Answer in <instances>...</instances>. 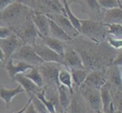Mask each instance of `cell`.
<instances>
[{
    "label": "cell",
    "mask_w": 122,
    "mask_h": 113,
    "mask_svg": "<svg viewBox=\"0 0 122 113\" xmlns=\"http://www.w3.org/2000/svg\"><path fill=\"white\" fill-rule=\"evenodd\" d=\"M65 45L77 52L84 67L89 71L109 67L119 51L112 48L106 41L96 43L81 35L65 43Z\"/></svg>",
    "instance_id": "obj_1"
},
{
    "label": "cell",
    "mask_w": 122,
    "mask_h": 113,
    "mask_svg": "<svg viewBox=\"0 0 122 113\" xmlns=\"http://www.w3.org/2000/svg\"><path fill=\"white\" fill-rule=\"evenodd\" d=\"M33 12L30 8L20 3V1H13L0 11V23L12 30L21 24Z\"/></svg>",
    "instance_id": "obj_2"
},
{
    "label": "cell",
    "mask_w": 122,
    "mask_h": 113,
    "mask_svg": "<svg viewBox=\"0 0 122 113\" xmlns=\"http://www.w3.org/2000/svg\"><path fill=\"white\" fill-rule=\"evenodd\" d=\"M107 27L102 22L94 21L90 19L81 20L80 35L94 42L102 43L106 41Z\"/></svg>",
    "instance_id": "obj_3"
},
{
    "label": "cell",
    "mask_w": 122,
    "mask_h": 113,
    "mask_svg": "<svg viewBox=\"0 0 122 113\" xmlns=\"http://www.w3.org/2000/svg\"><path fill=\"white\" fill-rule=\"evenodd\" d=\"M20 3L29 7L34 12L45 14H55L65 15L64 7L61 1H47V0H19Z\"/></svg>",
    "instance_id": "obj_4"
},
{
    "label": "cell",
    "mask_w": 122,
    "mask_h": 113,
    "mask_svg": "<svg viewBox=\"0 0 122 113\" xmlns=\"http://www.w3.org/2000/svg\"><path fill=\"white\" fill-rule=\"evenodd\" d=\"M31 16L27 18L21 24L11 30L22 41L24 45H28L33 47L36 43L39 37L38 32L32 21Z\"/></svg>",
    "instance_id": "obj_5"
},
{
    "label": "cell",
    "mask_w": 122,
    "mask_h": 113,
    "mask_svg": "<svg viewBox=\"0 0 122 113\" xmlns=\"http://www.w3.org/2000/svg\"><path fill=\"white\" fill-rule=\"evenodd\" d=\"M62 65L56 63H45L43 62L37 66L39 72L43 78L44 86L52 87L58 88L60 84L58 82V72L61 69Z\"/></svg>",
    "instance_id": "obj_6"
},
{
    "label": "cell",
    "mask_w": 122,
    "mask_h": 113,
    "mask_svg": "<svg viewBox=\"0 0 122 113\" xmlns=\"http://www.w3.org/2000/svg\"><path fill=\"white\" fill-rule=\"evenodd\" d=\"M78 90L86 103L87 113H96L102 111V102L99 90L88 87L85 84H82L78 87Z\"/></svg>",
    "instance_id": "obj_7"
},
{
    "label": "cell",
    "mask_w": 122,
    "mask_h": 113,
    "mask_svg": "<svg viewBox=\"0 0 122 113\" xmlns=\"http://www.w3.org/2000/svg\"><path fill=\"white\" fill-rule=\"evenodd\" d=\"M14 60L23 61L33 67H37L43 61L37 55L34 49L30 45H24L19 48L10 57Z\"/></svg>",
    "instance_id": "obj_8"
},
{
    "label": "cell",
    "mask_w": 122,
    "mask_h": 113,
    "mask_svg": "<svg viewBox=\"0 0 122 113\" xmlns=\"http://www.w3.org/2000/svg\"><path fill=\"white\" fill-rule=\"evenodd\" d=\"M33 48L34 49V51L36 53V54L41 58L43 62H45V63H58L60 65L65 66L66 68H68L64 62L63 57L60 56L59 54H58L57 53L53 51L52 50L49 48L47 46L43 45L39 40V39L37 40L35 45L33 46Z\"/></svg>",
    "instance_id": "obj_9"
},
{
    "label": "cell",
    "mask_w": 122,
    "mask_h": 113,
    "mask_svg": "<svg viewBox=\"0 0 122 113\" xmlns=\"http://www.w3.org/2000/svg\"><path fill=\"white\" fill-rule=\"evenodd\" d=\"M82 6L83 11L89 16L90 20L94 21L102 22L105 12L106 10L103 9L99 5L97 0H87V1H75Z\"/></svg>",
    "instance_id": "obj_10"
},
{
    "label": "cell",
    "mask_w": 122,
    "mask_h": 113,
    "mask_svg": "<svg viewBox=\"0 0 122 113\" xmlns=\"http://www.w3.org/2000/svg\"><path fill=\"white\" fill-rule=\"evenodd\" d=\"M24 45V44L22 42V41L13 32L6 39H0V48L2 49L5 55L4 63H5L12 56V54Z\"/></svg>",
    "instance_id": "obj_11"
},
{
    "label": "cell",
    "mask_w": 122,
    "mask_h": 113,
    "mask_svg": "<svg viewBox=\"0 0 122 113\" xmlns=\"http://www.w3.org/2000/svg\"><path fill=\"white\" fill-rule=\"evenodd\" d=\"M107 69L108 68L90 71L83 84L92 88L99 90L107 82Z\"/></svg>",
    "instance_id": "obj_12"
},
{
    "label": "cell",
    "mask_w": 122,
    "mask_h": 113,
    "mask_svg": "<svg viewBox=\"0 0 122 113\" xmlns=\"http://www.w3.org/2000/svg\"><path fill=\"white\" fill-rule=\"evenodd\" d=\"M45 15L49 20H52L58 27H59L71 39H74V38H76L80 35L79 32L72 26V24L71 23L69 20L65 15L55 14H48Z\"/></svg>",
    "instance_id": "obj_13"
},
{
    "label": "cell",
    "mask_w": 122,
    "mask_h": 113,
    "mask_svg": "<svg viewBox=\"0 0 122 113\" xmlns=\"http://www.w3.org/2000/svg\"><path fill=\"white\" fill-rule=\"evenodd\" d=\"M3 67L8 72V75L11 80L14 81V78L18 74H24L28 69H31L33 66L27 64L23 61L17 60L16 64L14 63V60L9 58L5 63H3Z\"/></svg>",
    "instance_id": "obj_14"
},
{
    "label": "cell",
    "mask_w": 122,
    "mask_h": 113,
    "mask_svg": "<svg viewBox=\"0 0 122 113\" xmlns=\"http://www.w3.org/2000/svg\"><path fill=\"white\" fill-rule=\"evenodd\" d=\"M64 62L69 69H86L84 67L83 61L77 52L72 48L65 45V51L63 56ZM88 70V69H87Z\"/></svg>",
    "instance_id": "obj_15"
},
{
    "label": "cell",
    "mask_w": 122,
    "mask_h": 113,
    "mask_svg": "<svg viewBox=\"0 0 122 113\" xmlns=\"http://www.w3.org/2000/svg\"><path fill=\"white\" fill-rule=\"evenodd\" d=\"M74 94L71 95V102L67 109V113H87V105L85 99L75 87Z\"/></svg>",
    "instance_id": "obj_16"
},
{
    "label": "cell",
    "mask_w": 122,
    "mask_h": 113,
    "mask_svg": "<svg viewBox=\"0 0 122 113\" xmlns=\"http://www.w3.org/2000/svg\"><path fill=\"white\" fill-rule=\"evenodd\" d=\"M31 19L40 35L43 36H50L49 19L44 14L33 12Z\"/></svg>",
    "instance_id": "obj_17"
},
{
    "label": "cell",
    "mask_w": 122,
    "mask_h": 113,
    "mask_svg": "<svg viewBox=\"0 0 122 113\" xmlns=\"http://www.w3.org/2000/svg\"><path fill=\"white\" fill-rule=\"evenodd\" d=\"M101 102H102V111L104 113H108L113 104V97L117 93L112 89L110 84L106 82L104 86L99 90Z\"/></svg>",
    "instance_id": "obj_18"
},
{
    "label": "cell",
    "mask_w": 122,
    "mask_h": 113,
    "mask_svg": "<svg viewBox=\"0 0 122 113\" xmlns=\"http://www.w3.org/2000/svg\"><path fill=\"white\" fill-rule=\"evenodd\" d=\"M107 82L115 91L121 90V67L110 66L107 69Z\"/></svg>",
    "instance_id": "obj_19"
},
{
    "label": "cell",
    "mask_w": 122,
    "mask_h": 113,
    "mask_svg": "<svg viewBox=\"0 0 122 113\" xmlns=\"http://www.w3.org/2000/svg\"><path fill=\"white\" fill-rule=\"evenodd\" d=\"M39 40L43 45L47 46L49 48L52 50L53 51L63 57L65 51V43L58 40L52 36H43L38 33Z\"/></svg>",
    "instance_id": "obj_20"
},
{
    "label": "cell",
    "mask_w": 122,
    "mask_h": 113,
    "mask_svg": "<svg viewBox=\"0 0 122 113\" xmlns=\"http://www.w3.org/2000/svg\"><path fill=\"white\" fill-rule=\"evenodd\" d=\"M25 93L24 90L22 87L19 85L15 88H7L5 86H4L2 84H0V99L3 100L6 104V108H9L11 107V103L12 99L17 95L20 94Z\"/></svg>",
    "instance_id": "obj_21"
},
{
    "label": "cell",
    "mask_w": 122,
    "mask_h": 113,
    "mask_svg": "<svg viewBox=\"0 0 122 113\" xmlns=\"http://www.w3.org/2000/svg\"><path fill=\"white\" fill-rule=\"evenodd\" d=\"M14 81L18 82L22 87V88L24 90L25 93L27 95H30V94L36 95L37 93H39L43 89L37 87L30 79L25 77L24 74H18L14 78Z\"/></svg>",
    "instance_id": "obj_22"
},
{
    "label": "cell",
    "mask_w": 122,
    "mask_h": 113,
    "mask_svg": "<svg viewBox=\"0 0 122 113\" xmlns=\"http://www.w3.org/2000/svg\"><path fill=\"white\" fill-rule=\"evenodd\" d=\"M102 23L104 24L122 23V10L119 8L106 10L105 12Z\"/></svg>",
    "instance_id": "obj_23"
},
{
    "label": "cell",
    "mask_w": 122,
    "mask_h": 113,
    "mask_svg": "<svg viewBox=\"0 0 122 113\" xmlns=\"http://www.w3.org/2000/svg\"><path fill=\"white\" fill-rule=\"evenodd\" d=\"M58 78L60 85L65 86L69 90L71 94L72 95L74 94V85L69 69L66 68L65 66H62L58 72Z\"/></svg>",
    "instance_id": "obj_24"
},
{
    "label": "cell",
    "mask_w": 122,
    "mask_h": 113,
    "mask_svg": "<svg viewBox=\"0 0 122 113\" xmlns=\"http://www.w3.org/2000/svg\"><path fill=\"white\" fill-rule=\"evenodd\" d=\"M49 31L50 36H52L64 43L69 42L71 40V38L51 20H49Z\"/></svg>",
    "instance_id": "obj_25"
},
{
    "label": "cell",
    "mask_w": 122,
    "mask_h": 113,
    "mask_svg": "<svg viewBox=\"0 0 122 113\" xmlns=\"http://www.w3.org/2000/svg\"><path fill=\"white\" fill-rule=\"evenodd\" d=\"M58 100H59L61 107L64 110V112L67 113V109H68L71 102V94L69 90L65 86L62 85H60L59 87H58Z\"/></svg>",
    "instance_id": "obj_26"
},
{
    "label": "cell",
    "mask_w": 122,
    "mask_h": 113,
    "mask_svg": "<svg viewBox=\"0 0 122 113\" xmlns=\"http://www.w3.org/2000/svg\"><path fill=\"white\" fill-rule=\"evenodd\" d=\"M61 3L63 5V7H64L65 16L69 20V21L72 24V26L79 32L80 28H81V20L78 19L77 17L73 14V12L71 11L70 8V3L68 1L63 0V1H61Z\"/></svg>",
    "instance_id": "obj_27"
},
{
    "label": "cell",
    "mask_w": 122,
    "mask_h": 113,
    "mask_svg": "<svg viewBox=\"0 0 122 113\" xmlns=\"http://www.w3.org/2000/svg\"><path fill=\"white\" fill-rule=\"evenodd\" d=\"M89 72L90 71L87 69H71L70 72L71 75V78H72L73 83L75 85V87H79L82 84H83Z\"/></svg>",
    "instance_id": "obj_28"
},
{
    "label": "cell",
    "mask_w": 122,
    "mask_h": 113,
    "mask_svg": "<svg viewBox=\"0 0 122 113\" xmlns=\"http://www.w3.org/2000/svg\"><path fill=\"white\" fill-rule=\"evenodd\" d=\"M24 75L25 77L30 79L31 81H33L40 88H43L44 87V83L43 81V78H42L41 75L36 67H33L30 72L24 73Z\"/></svg>",
    "instance_id": "obj_29"
},
{
    "label": "cell",
    "mask_w": 122,
    "mask_h": 113,
    "mask_svg": "<svg viewBox=\"0 0 122 113\" xmlns=\"http://www.w3.org/2000/svg\"><path fill=\"white\" fill-rule=\"evenodd\" d=\"M107 27V35L121 39L122 26L121 24H105Z\"/></svg>",
    "instance_id": "obj_30"
},
{
    "label": "cell",
    "mask_w": 122,
    "mask_h": 113,
    "mask_svg": "<svg viewBox=\"0 0 122 113\" xmlns=\"http://www.w3.org/2000/svg\"><path fill=\"white\" fill-rule=\"evenodd\" d=\"M28 97L31 98V102L33 106H34L35 109L38 112V113H49L47 110V108L43 105V103L36 97V96L35 94L28 95Z\"/></svg>",
    "instance_id": "obj_31"
},
{
    "label": "cell",
    "mask_w": 122,
    "mask_h": 113,
    "mask_svg": "<svg viewBox=\"0 0 122 113\" xmlns=\"http://www.w3.org/2000/svg\"><path fill=\"white\" fill-rule=\"evenodd\" d=\"M36 97L38 98V99L40 100V101L43 103V105L46 106V108H47V110H48V112H49V113H56V109H55L54 106L52 105V104L51 103L49 102L48 100L45 98V96H44V90H43V88L42 89V90L40 91L39 93H37V94H36Z\"/></svg>",
    "instance_id": "obj_32"
},
{
    "label": "cell",
    "mask_w": 122,
    "mask_h": 113,
    "mask_svg": "<svg viewBox=\"0 0 122 113\" xmlns=\"http://www.w3.org/2000/svg\"><path fill=\"white\" fill-rule=\"evenodd\" d=\"M97 1L101 8H102L105 10H109L112 9V8H119L117 0H97Z\"/></svg>",
    "instance_id": "obj_33"
},
{
    "label": "cell",
    "mask_w": 122,
    "mask_h": 113,
    "mask_svg": "<svg viewBox=\"0 0 122 113\" xmlns=\"http://www.w3.org/2000/svg\"><path fill=\"white\" fill-rule=\"evenodd\" d=\"M106 41L115 50H121L122 47V40L120 39H117V38L112 37L111 36H106Z\"/></svg>",
    "instance_id": "obj_34"
},
{
    "label": "cell",
    "mask_w": 122,
    "mask_h": 113,
    "mask_svg": "<svg viewBox=\"0 0 122 113\" xmlns=\"http://www.w3.org/2000/svg\"><path fill=\"white\" fill-rule=\"evenodd\" d=\"M12 33V31L9 28L0 25V39H6Z\"/></svg>",
    "instance_id": "obj_35"
},
{
    "label": "cell",
    "mask_w": 122,
    "mask_h": 113,
    "mask_svg": "<svg viewBox=\"0 0 122 113\" xmlns=\"http://www.w3.org/2000/svg\"><path fill=\"white\" fill-rule=\"evenodd\" d=\"M121 65H122V52H121V50H119L117 54V55L115 57L114 60L112 62V66L121 67Z\"/></svg>",
    "instance_id": "obj_36"
},
{
    "label": "cell",
    "mask_w": 122,
    "mask_h": 113,
    "mask_svg": "<svg viewBox=\"0 0 122 113\" xmlns=\"http://www.w3.org/2000/svg\"><path fill=\"white\" fill-rule=\"evenodd\" d=\"M12 2H13L12 0H0V11H2L4 8L7 7Z\"/></svg>",
    "instance_id": "obj_37"
},
{
    "label": "cell",
    "mask_w": 122,
    "mask_h": 113,
    "mask_svg": "<svg viewBox=\"0 0 122 113\" xmlns=\"http://www.w3.org/2000/svg\"><path fill=\"white\" fill-rule=\"evenodd\" d=\"M24 113H38V112H37L36 109L34 106H33L32 102L29 104V106H27V108H26V110L24 111Z\"/></svg>",
    "instance_id": "obj_38"
},
{
    "label": "cell",
    "mask_w": 122,
    "mask_h": 113,
    "mask_svg": "<svg viewBox=\"0 0 122 113\" xmlns=\"http://www.w3.org/2000/svg\"><path fill=\"white\" fill-rule=\"evenodd\" d=\"M30 103H31V98L29 97L28 101L27 102V103L25 104V106L21 108V109H20V110H18V111H16V112H13V113H24V111L26 110V108H27V106H29V104H30Z\"/></svg>",
    "instance_id": "obj_39"
},
{
    "label": "cell",
    "mask_w": 122,
    "mask_h": 113,
    "mask_svg": "<svg viewBox=\"0 0 122 113\" xmlns=\"http://www.w3.org/2000/svg\"><path fill=\"white\" fill-rule=\"evenodd\" d=\"M0 61L2 62V63H4V61H5V55H4L1 48H0Z\"/></svg>",
    "instance_id": "obj_40"
},
{
    "label": "cell",
    "mask_w": 122,
    "mask_h": 113,
    "mask_svg": "<svg viewBox=\"0 0 122 113\" xmlns=\"http://www.w3.org/2000/svg\"><path fill=\"white\" fill-rule=\"evenodd\" d=\"M96 113H104V112H103L102 111H99V112H97Z\"/></svg>",
    "instance_id": "obj_41"
}]
</instances>
